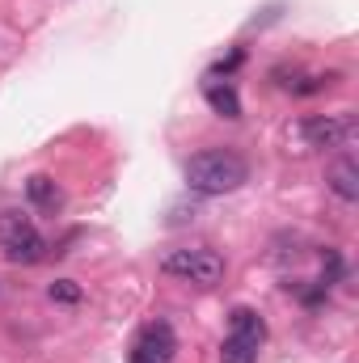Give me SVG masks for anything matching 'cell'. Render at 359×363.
Segmentation results:
<instances>
[{
	"label": "cell",
	"mask_w": 359,
	"mask_h": 363,
	"mask_svg": "<svg viewBox=\"0 0 359 363\" xmlns=\"http://www.w3.org/2000/svg\"><path fill=\"white\" fill-rule=\"evenodd\" d=\"M186 182L199 194H233L250 182V165H245V157H237L228 148H207L186 161Z\"/></svg>",
	"instance_id": "1"
},
{
	"label": "cell",
	"mask_w": 359,
	"mask_h": 363,
	"mask_svg": "<svg viewBox=\"0 0 359 363\" xmlns=\"http://www.w3.org/2000/svg\"><path fill=\"white\" fill-rule=\"evenodd\" d=\"M263 342H267V321L254 308H233L228 338L220 347V363H258Z\"/></svg>",
	"instance_id": "2"
},
{
	"label": "cell",
	"mask_w": 359,
	"mask_h": 363,
	"mask_svg": "<svg viewBox=\"0 0 359 363\" xmlns=\"http://www.w3.org/2000/svg\"><path fill=\"white\" fill-rule=\"evenodd\" d=\"M0 250L9 254V262H38V258H47L43 233L21 211H0Z\"/></svg>",
	"instance_id": "3"
},
{
	"label": "cell",
	"mask_w": 359,
	"mask_h": 363,
	"mask_svg": "<svg viewBox=\"0 0 359 363\" xmlns=\"http://www.w3.org/2000/svg\"><path fill=\"white\" fill-rule=\"evenodd\" d=\"M161 271L178 274V279H186V283L211 287V283L224 279V258H220L216 250H207V245H199V250H170V254L161 258Z\"/></svg>",
	"instance_id": "4"
},
{
	"label": "cell",
	"mask_w": 359,
	"mask_h": 363,
	"mask_svg": "<svg viewBox=\"0 0 359 363\" xmlns=\"http://www.w3.org/2000/svg\"><path fill=\"white\" fill-rule=\"evenodd\" d=\"M355 131H359L355 114H313L296 127L304 148H343V144L355 140Z\"/></svg>",
	"instance_id": "5"
},
{
	"label": "cell",
	"mask_w": 359,
	"mask_h": 363,
	"mask_svg": "<svg viewBox=\"0 0 359 363\" xmlns=\"http://www.w3.org/2000/svg\"><path fill=\"white\" fill-rule=\"evenodd\" d=\"M174 351H178V338L165 321L157 325H144L136 347H131V363H174Z\"/></svg>",
	"instance_id": "6"
},
{
	"label": "cell",
	"mask_w": 359,
	"mask_h": 363,
	"mask_svg": "<svg viewBox=\"0 0 359 363\" xmlns=\"http://www.w3.org/2000/svg\"><path fill=\"white\" fill-rule=\"evenodd\" d=\"M203 93H207V106L220 114V118H241V97L233 85H220L216 77H207L203 81Z\"/></svg>",
	"instance_id": "7"
},
{
	"label": "cell",
	"mask_w": 359,
	"mask_h": 363,
	"mask_svg": "<svg viewBox=\"0 0 359 363\" xmlns=\"http://www.w3.org/2000/svg\"><path fill=\"white\" fill-rule=\"evenodd\" d=\"M330 190H334L343 203H355L359 199V165L351 157L334 161V169H330Z\"/></svg>",
	"instance_id": "8"
},
{
	"label": "cell",
	"mask_w": 359,
	"mask_h": 363,
	"mask_svg": "<svg viewBox=\"0 0 359 363\" xmlns=\"http://www.w3.org/2000/svg\"><path fill=\"white\" fill-rule=\"evenodd\" d=\"M26 194H30V203L43 207V211H55V207H60V190H55V182L47 178V174H34V178L26 182Z\"/></svg>",
	"instance_id": "9"
},
{
	"label": "cell",
	"mask_w": 359,
	"mask_h": 363,
	"mask_svg": "<svg viewBox=\"0 0 359 363\" xmlns=\"http://www.w3.org/2000/svg\"><path fill=\"white\" fill-rule=\"evenodd\" d=\"M47 296L60 300V304H81V287H77L72 279H55V283L47 287Z\"/></svg>",
	"instance_id": "10"
}]
</instances>
